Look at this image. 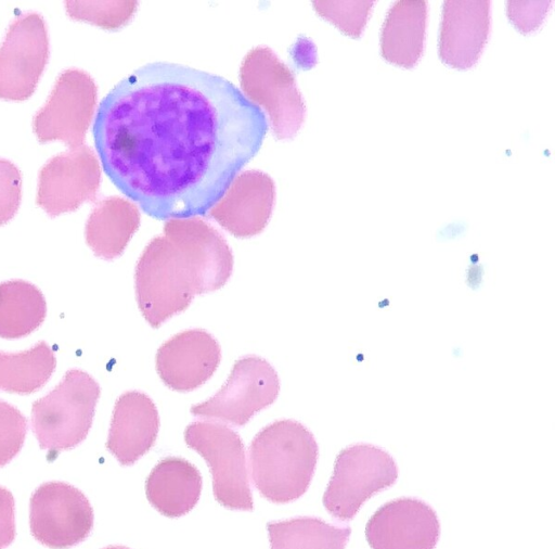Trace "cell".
<instances>
[{
  "label": "cell",
  "mask_w": 555,
  "mask_h": 549,
  "mask_svg": "<svg viewBox=\"0 0 555 549\" xmlns=\"http://www.w3.org/2000/svg\"><path fill=\"white\" fill-rule=\"evenodd\" d=\"M93 519L87 497L67 483H43L30 497V533L51 549H67L83 541L92 531Z\"/></svg>",
  "instance_id": "ba28073f"
},
{
  "label": "cell",
  "mask_w": 555,
  "mask_h": 549,
  "mask_svg": "<svg viewBox=\"0 0 555 549\" xmlns=\"http://www.w3.org/2000/svg\"><path fill=\"white\" fill-rule=\"evenodd\" d=\"M134 282L139 309L155 329L185 310L201 294L188 261L165 235L154 238L144 248Z\"/></svg>",
  "instance_id": "277c9868"
},
{
  "label": "cell",
  "mask_w": 555,
  "mask_h": 549,
  "mask_svg": "<svg viewBox=\"0 0 555 549\" xmlns=\"http://www.w3.org/2000/svg\"><path fill=\"white\" fill-rule=\"evenodd\" d=\"M439 536L436 512L415 498L386 502L365 526V537L372 549H435Z\"/></svg>",
  "instance_id": "7c38bea8"
},
{
  "label": "cell",
  "mask_w": 555,
  "mask_h": 549,
  "mask_svg": "<svg viewBox=\"0 0 555 549\" xmlns=\"http://www.w3.org/2000/svg\"><path fill=\"white\" fill-rule=\"evenodd\" d=\"M184 441L209 465L217 502L230 510L251 511L246 451L240 435L225 424L197 421L186 426Z\"/></svg>",
  "instance_id": "8992f818"
},
{
  "label": "cell",
  "mask_w": 555,
  "mask_h": 549,
  "mask_svg": "<svg viewBox=\"0 0 555 549\" xmlns=\"http://www.w3.org/2000/svg\"><path fill=\"white\" fill-rule=\"evenodd\" d=\"M55 367L54 352L43 341L21 353L0 352V391L33 394L48 383Z\"/></svg>",
  "instance_id": "7402d4cb"
},
{
  "label": "cell",
  "mask_w": 555,
  "mask_h": 549,
  "mask_svg": "<svg viewBox=\"0 0 555 549\" xmlns=\"http://www.w3.org/2000/svg\"><path fill=\"white\" fill-rule=\"evenodd\" d=\"M201 491L199 471L180 457L162 459L145 481L149 502L168 518H179L190 512L196 506Z\"/></svg>",
  "instance_id": "e0dca14e"
},
{
  "label": "cell",
  "mask_w": 555,
  "mask_h": 549,
  "mask_svg": "<svg viewBox=\"0 0 555 549\" xmlns=\"http://www.w3.org/2000/svg\"><path fill=\"white\" fill-rule=\"evenodd\" d=\"M397 477V464L384 449L362 443L348 446L336 457L323 505L333 518L352 520L369 498L393 485Z\"/></svg>",
  "instance_id": "5b68a950"
},
{
  "label": "cell",
  "mask_w": 555,
  "mask_h": 549,
  "mask_svg": "<svg viewBox=\"0 0 555 549\" xmlns=\"http://www.w3.org/2000/svg\"><path fill=\"white\" fill-rule=\"evenodd\" d=\"M27 433V419L14 406L0 400V468L22 449Z\"/></svg>",
  "instance_id": "d4e9b609"
},
{
  "label": "cell",
  "mask_w": 555,
  "mask_h": 549,
  "mask_svg": "<svg viewBox=\"0 0 555 549\" xmlns=\"http://www.w3.org/2000/svg\"><path fill=\"white\" fill-rule=\"evenodd\" d=\"M101 388L87 372L68 370L48 395L33 403L31 429L49 456L68 450L87 437Z\"/></svg>",
  "instance_id": "3957f363"
},
{
  "label": "cell",
  "mask_w": 555,
  "mask_h": 549,
  "mask_svg": "<svg viewBox=\"0 0 555 549\" xmlns=\"http://www.w3.org/2000/svg\"><path fill=\"white\" fill-rule=\"evenodd\" d=\"M129 3L99 1H65L67 14L76 20L112 29L119 27L128 17Z\"/></svg>",
  "instance_id": "cb8c5ba5"
},
{
  "label": "cell",
  "mask_w": 555,
  "mask_h": 549,
  "mask_svg": "<svg viewBox=\"0 0 555 549\" xmlns=\"http://www.w3.org/2000/svg\"><path fill=\"white\" fill-rule=\"evenodd\" d=\"M426 23L427 1H397L382 27V56L390 64L414 67L424 52Z\"/></svg>",
  "instance_id": "ac0fdd59"
},
{
  "label": "cell",
  "mask_w": 555,
  "mask_h": 549,
  "mask_svg": "<svg viewBox=\"0 0 555 549\" xmlns=\"http://www.w3.org/2000/svg\"><path fill=\"white\" fill-rule=\"evenodd\" d=\"M100 175L99 162L86 145L57 154L39 171L37 205L50 217L74 212L94 199Z\"/></svg>",
  "instance_id": "8fae6325"
},
{
  "label": "cell",
  "mask_w": 555,
  "mask_h": 549,
  "mask_svg": "<svg viewBox=\"0 0 555 549\" xmlns=\"http://www.w3.org/2000/svg\"><path fill=\"white\" fill-rule=\"evenodd\" d=\"M164 233L188 261L201 294L227 283L233 270V255L212 227L199 219H173L165 224Z\"/></svg>",
  "instance_id": "4fadbf2b"
},
{
  "label": "cell",
  "mask_w": 555,
  "mask_h": 549,
  "mask_svg": "<svg viewBox=\"0 0 555 549\" xmlns=\"http://www.w3.org/2000/svg\"><path fill=\"white\" fill-rule=\"evenodd\" d=\"M271 549H345L351 528L313 516L267 524Z\"/></svg>",
  "instance_id": "44dd1931"
},
{
  "label": "cell",
  "mask_w": 555,
  "mask_h": 549,
  "mask_svg": "<svg viewBox=\"0 0 555 549\" xmlns=\"http://www.w3.org/2000/svg\"><path fill=\"white\" fill-rule=\"evenodd\" d=\"M375 1H313L317 12L351 38H359Z\"/></svg>",
  "instance_id": "603a6c76"
},
{
  "label": "cell",
  "mask_w": 555,
  "mask_h": 549,
  "mask_svg": "<svg viewBox=\"0 0 555 549\" xmlns=\"http://www.w3.org/2000/svg\"><path fill=\"white\" fill-rule=\"evenodd\" d=\"M138 227L137 208L119 197H109L91 212L86 224V242L95 256L112 260L124 253Z\"/></svg>",
  "instance_id": "d6986e66"
},
{
  "label": "cell",
  "mask_w": 555,
  "mask_h": 549,
  "mask_svg": "<svg viewBox=\"0 0 555 549\" xmlns=\"http://www.w3.org/2000/svg\"><path fill=\"white\" fill-rule=\"evenodd\" d=\"M550 5L551 1H508L507 15L517 29L526 34L541 25Z\"/></svg>",
  "instance_id": "4316f807"
},
{
  "label": "cell",
  "mask_w": 555,
  "mask_h": 549,
  "mask_svg": "<svg viewBox=\"0 0 555 549\" xmlns=\"http://www.w3.org/2000/svg\"><path fill=\"white\" fill-rule=\"evenodd\" d=\"M103 549H130V548L125 547V546H108V547L103 548Z\"/></svg>",
  "instance_id": "f1b7e54d"
},
{
  "label": "cell",
  "mask_w": 555,
  "mask_h": 549,
  "mask_svg": "<svg viewBox=\"0 0 555 549\" xmlns=\"http://www.w3.org/2000/svg\"><path fill=\"white\" fill-rule=\"evenodd\" d=\"M489 33L490 1H444L438 44L440 60L456 69L473 67Z\"/></svg>",
  "instance_id": "9a60e30c"
},
{
  "label": "cell",
  "mask_w": 555,
  "mask_h": 549,
  "mask_svg": "<svg viewBox=\"0 0 555 549\" xmlns=\"http://www.w3.org/2000/svg\"><path fill=\"white\" fill-rule=\"evenodd\" d=\"M318 457L317 441L306 426L289 419L275 421L250 443L253 483L273 503L294 501L307 491Z\"/></svg>",
  "instance_id": "7a4b0ae2"
},
{
  "label": "cell",
  "mask_w": 555,
  "mask_h": 549,
  "mask_svg": "<svg viewBox=\"0 0 555 549\" xmlns=\"http://www.w3.org/2000/svg\"><path fill=\"white\" fill-rule=\"evenodd\" d=\"M96 101L93 79L77 68L64 71L46 104L36 113L33 127L41 143L63 141L69 149L83 145Z\"/></svg>",
  "instance_id": "9c48e42d"
},
{
  "label": "cell",
  "mask_w": 555,
  "mask_h": 549,
  "mask_svg": "<svg viewBox=\"0 0 555 549\" xmlns=\"http://www.w3.org/2000/svg\"><path fill=\"white\" fill-rule=\"evenodd\" d=\"M49 58L43 18L34 12L17 17L0 47V99L24 101L38 85Z\"/></svg>",
  "instance_id": "30bf717a"
},
{
  "label": "cell",
  "mask_w": 555,
  "mask_h": 549,
  "mask_svg": "<svg viewBox=\"0 0 555 549\" xmlns=\"http://www.w3.org/2000/svg\"><path fill=\"white\" fill-rule=\"evenodd\" d=\"M22 199V177L18 168L0 158V226L17 213Z\"/></svg>",
  "instance_id": "484cf974"
},
{
  "label": "cell",
  "mask_w": 555,
  "mask_h": 549,
  "mask_svg": "<svg viewBox=\"0 0 555 549\" xmlns=\"http://www.w3.org/2000/svg\"><path fill=\"white\" fill-rule=\"evenodd\" d=\"M158 430L153 400L141 392H126L115 403L106 448L121 465H131L154 446Z\"/></svg>",
  "instance_id": "2e32d148"
},
{
  "label": "cell",
  "mask_w": 555,
  "mask_h": 549,
  "mask_svg": "<svg viewBox=\"0 0 555 549\" xmlns=\"http://www.w3.org/2000/svg\"><path fill=\"white\" fill-rule=\"evenodd\" d=\"M221 360L217 340L207 331L191 329L166 341L156 354V371L169 388L185 393L207 382Z\"/></svg>",
  "instance_id": "5bb4252c"
},
{
  "label": "cell",
  "mask_w": 555,
  "mask_h": 549,
  "mask_svg": "<svg viewBox=\"0 0 555 549\" xmlns=\"http://www.w3.org/2000/svg\"><path fill=\"white\" fill-rule=\"evenodd\" d=\"M46 316V298L35 284L25 280L0 283V337H25L42 324Z\"/></svg>",
  "instance_id": "ffe728a7"
},
{
  "label": "cell",
  "mask_w": 555,
  "mask_h": 549,
  "mask_svg": "<svg viewBox=\"0 0 555 549\" xmlns=\"http://www.w3.org/2000/svg\"><path fill=\"white\" fill-rule=\"evenodd\" d=\"M280 392L274 368L257 356L235 361L225 384L208 400L193 405L191 413L243 426L258 411L273 404Z\"/></svg>",
  "instance_id": "52a82bcc"
},
{
  "label": "cell",
  "mask_w": 555,
  "mask_h": 549,
  "mask_svg": "<svg viewBox=\"0 0 555 549\" xmlns=\"http://www.w3.org/2000/svg\"><path fill=\"white\" fill-rule=\"evenodd\" d=\"M264 112L224 77L147 63L102 99L92 126L103 170L157 220L210 212L259 152Z\"/></svg>",
  "instance_id": "6da1fadb"
},
{
  "label": "cell",
  "mask_w": 555,
  "mask_h": 549,
  "mask_svg": "<svg viewBox=\"0 0 555 549\" xmlns=\"http://www.w3.org/2000/svg\"><path fill=\"white\" fill-rule=\"evenodd\" d=\"M14 497L0 486V549L7 548L15 538Z\"/></svg>",
  "instance_id": "83f0119b"
}]
</instances>
